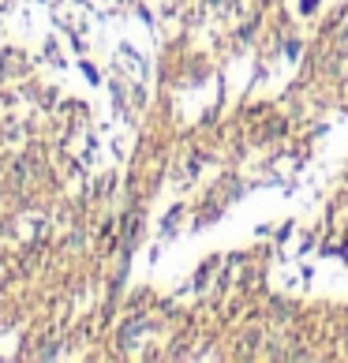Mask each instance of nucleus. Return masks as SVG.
<instances>
[{
  "label": "nucleus",
  "mask_w": 348,
  "mask_h": 363,
  "mask_svg": "<svg viewBox=\"0 0 348 363\" xmlns=\"http://www.w3.org/2000/svg\"><path fill=\"white\" fill-rule=\"evenodd\" d=\"M318 4V0H303V16H311V8Z\"/></svg>",
  "instance_id": "f257e3e1"
}]
</instances>
